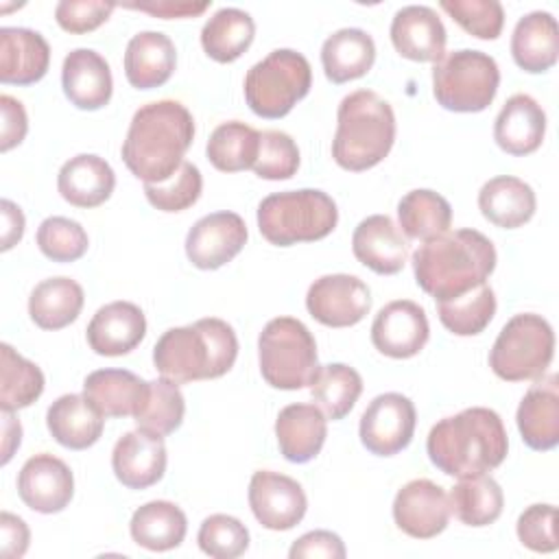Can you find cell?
<instances>
[{
  "label": "cell",
  "mask_w": 559,
  "mask_h": 559,
  "mask_svg": "<svg viewBox=\"0 0 559 559\" xmlns=\"http://www.w3.org/2000/svg\"><path fill=\"white\" fill-rule=\"evenodd\" d=\"M85 295L72 277H48L39 282L28 297V314L41 330H61L76 321Z\"/></svg>",
  "instance_id": "obj_35"
},
{
  "label": "cell",
  "mask_w": 559,
  "mask_h": 559,
  "mask_svg": "<svg viewBox=\"0 0 559 559\" xmlns=\"http://www.w3.org/2000/svg\"><path fill=\"white\" fill-rule=\"evenodd\" d=\"M312 85V70L308 59L290 48H277L262 61L253 63L245 76V100L260 118H282Z\"/></svg>",
  "instance_id": "obj_9"
},
{
  "label": "cell",
  "mask_w": 559,
  "mask_h": 559,
  "mask_svg": "<svg viewBox=\"0 0 559 559\" xmlns=\"http://www.w3.org/2000/svg\"><path fill=\"white\" fill-rule=\"evenodd\" d=\"M362 393L360 373L345 362L321 365L310 382V395L323 415L332 421L349 415Z\"/></svg>",
  "instance_id": "obj_38"
},
{
  "label": "cell",
  "mask_w": 559,
  "mask_h": 559,
  "mask_svg": "<svg viewBox=\"0 0 559 559\" xmlns=\"http://www.w3.org/2000/svg\"><path fill=\"white\" fill-rule=\"evenodd\" d=\"M500 70L493 57L483 50L445 52L432 68V94L437 103L456 114L487 109L498 92Z\"/></svg>",
  "instance_id": "obj_8"
},
{
  "label": "cell",
  "mask_w": 559,
  "mask_h": 559,
  "mask_svg": "<svg viewBox=\"0 0 559 559\" xmlns=\"http://www.w3.org/2000/svg\"><path fill=\"white\" fill-rule=\"evenodd\" d=\"M417 413L413 402L402 393H382L369 402L360 417L358 435L362 445L376 456L402 452L415 432Z\"/></svg>",
  "instance_id": "obj_12"
},
{
  "label": "cell",
  "mask_w": 559,
  "mask_h": 559,
  "mask_svg": "<svg viewBox=\"0 0 559 559\" xmlns=\"http://www.w3.org/2000/svg\"><path fill=\"white\" fill-rule=\"evenodd\" d=\"M437 314L445 330L456 336L480 334L496 314V293L485 282L474 290L448 301H437Z\"/></svg>",
  "instance_id": "obj_43"
},
{
  "label": "cell",
  "mask_w": 559,
  "mask_h": 559,
  "mask_svg": "<svg viewBox=\"0 0 559 559\" xmlns=\"http://www.w3.org/2000/svg\"><path fill=\"white\" fill-rule=\"evenodd\" d=\"M124 9L144 11L153 17L170 20V17H197L210 9V2H173V0H157V2H129L122 4Z\"/></svg>",
  "instance_id": "obj_54"
},
{
  "label": "cell",
  "mask_w": 559,
  "mask_h": 559,
  "mask_svg": "<svg viewBox=\"0 0 559 559\" xmlns=\"http://www.w3.org/2000/svg\"><path fill=\"white\" fill-rule=\"evenodd\" d=\"M116 7L103 0H61L55 7V20L66 33L83 35L105 24Z\"/></svg>",
  "instance_id": "obj_50"
},
{
  "label": "cell",
  "mask_w": 559,
  "mask_h": 559,
  "mask_svg": "<svg viewBox=\"0 0 559 559\" xmlns=\"http://www.w3.org/2000/svg\"><path fill=\"white\" fill-rule=\"evenodd\" d=\"M146 384L127 369H96L85 378L83 395L105 417H129L135 415Z\"/></svg>",
  "instance_id": "obj_33"
},
{
  "label": "cell",
  "mask_w": 559,
  "mask_h": 559,
  "mask_svg": "<svg viewBox=\"0 0 559 559\" xmlns=\"http://www.w3.org/2000/svg\"><path fill=\"white\" fill-rule=\"evenodd\" d=\"M345 544L343 539L332 533V531H310L295 539V544L288 550L290 559H301V557H325V559H343Z\"/></svg>",
  "instance_id": "obj_51"
},
{
  "label": "cell",
  "mask_w": 559,
  "mask_h": 559,
  "mask_svg": "<svg viewBox=\"0 0 559 559\" xmlns=\"http://www.w3.org/2000/svg\"><path fill=\"white\" fill-rule=\"evenodd\" d=\"M22 426L11 411H2V465H7L13 452L20 448Z\"/></svg>",
  "instance_id": "obj_56"
},
{
  "label": "cell",
  "mask_w": 559,
  "mask_h": 559,
  "mask_svg": "<svg viewBox=\"0 0 559 559\" xmlns=\"http://www.w3.org/2000/svg\"><path fill=\"white\" fill-rule=\"evenodd\" d=\"M247 236V225L236 212H214L190 227L186 255L197 269L214 271L242 251Z\"/></svg>",
  "instance_id": "obj_14"
},
{
  "label": "cell",
  "mask_w": 559,
  "mask_h": 559,
  "mask_svg": "<svg viewBox=\"0 0 559 559\" xmlns=\"http://www.w3.org/2000/svg\"><path fill=\"white\" fill-rule=\"evenodd\" d=\"M306 308L321 325L349 328L369 314L371 293L369 286L356 275H321L306 293Z\"/></svg>",
  "instance_id": "obj_11"
},
{
  "label": "cell",
  "mask_w": 559,
  "mask_h": 559,
  "mask_svg": "<svg viewBox=\"0 0 559 559\" xmlns=\"http://www.w3.org/2000/svg\"><path fill=\"white\" fill-rule=\"evenodd\" d=\"M87 345L98 356H124L135 349L146 334V319L131 301H111L96 310L87 323Z\"/></svg>",
  "instance_id": "obj_23"
},
{
  "label": "cell",
  "mask_w": 559,
  "mask_h": 559,
  "mask_svg": "<svg viewBox=\"0 0 559 559\" xmlns=\"http://www.w3.org/2000/svg\"><path fill=\"white\" fill-rule=\"evenodd\" d=\"M50 66V46L41 33L20 26L0 28V81L4 85H33Z\"/></svg>",
  "instance_id": "obj_24"
},
{
  "label": "cell",
  "mask_w": 559,
  "mask_h": 559,
  "mask_svg": "<svg viewBox=\"0 0 559 559\" xmlns=\"http://www.w3.org/2000/svg\"><path fill=\"white\" fill-rule=\"evenodd\" d=\"M546 135V111L528 94H513L502 105L493 122L496 144L513 155L524 157L535 153Z\"/></svg>",
  "instance_id": "obj_25"
},
{
  "label": "cell",
  "mask_w": 559,
  "mask_h": 559,
  "mask_svg": "<svg viewBox=\"0 0 559 559\" xmlns=\"http://www.w3.org/2000/svg\"><path fill=\"white\" fill-rule=\"evenodd\" d=\"M376 61V44L362 28H338L321 46L325 76L341 85L365 76Z\"/></svg>",
  "instance_id": "obj_32"
},
{
  "label": "cell",
  "mask_w": 559,
  "mask_h": 559,
  "mask_svg": "<svg viewBox=\"0 0 559 559\" xmlns=\"http://www.w3.org/2000/svg\"><path fill=\"white\" fill-rule=\"evenodd\" d=\"M17 493L22 502L37 513H59L74 496L72 469L48 452L35 454L17 474Z\"/></svg>",
  "instance_id": "obj_17"
},
{
  "label": "cell",
  "mask_w": 559,
  "mask_h": 559,
  "mask_svg": "<svg viewBox=\"0 0 559 559\" xmlns=\"http://www.w3.org/2000/svg\"><path fill=\"white\" fill-rule=\"evenodd\" d=\"M236 356V332L227 321L216 317L170 328L153 347L155 369L177 384L221 378L234 367Z\"/></svg>",
  "instance_id": "obj_4"
},
{
  "label": "cell",
  "mask_w": 559,
  "mask_h": 559,
  "mask_svg": "<svg viewBox=\"0 0 559 559\" xmlns=\"http://www.w3.org/2000/svg\"><path fill=\"white\" fill-rule=\"evenodd\" d=\"M0 114H2V124H0V151L7 153L13 146L22 144V140L26 138L28 131V118L24 111V105L9 96L2 94L0 96Z\"/></svg>",
  "instance_id": "obj_52"
},
{
  "label": "cell",
  "mask_w": 559,
  "mask_h": 559,
  "mask_svg": "<svg viewBox=\"0 0 559 559\" xmlns=\"http://www.w3.org/2000/svg\"><path fill=\"white\" fill-rule=\"evenodd\" d=\"M44 393L41 369L20 356L9 343L0 345V408L20 411Z\"/></svg>",
  "instance_id": "obj_41"
},
{
  "label": "cell",
  "mask_w": 559,
  "mask_h": 559,
  "mask_svg": "<svg viewBox=\"0 0 559 559\" xmlns=\"http://www.w3.org/2000/svg\"><path fill=\"white\" fill-rule=\"evenodd\" d=\"M400 227L408 238L430 240L445 234L452 225L450 203L435 190L417 188L406 192L397 203Z\"/></svg>",
  "instance_id": "obj_39"
},
{
  "label": "cell",
  "mask_w": 559,
  "mask_h": 559,
  "mask_svg": "<svg viewBox=\"0 0 559 559\" xmlns=\"http://www.w3.org/2000/svg\"><path fill=\"white\" fill-rule=\"evenodd\" d=\"M450 513H454L467 526L493 524L504 507L500 485L485 474L463 476L450 489Z\"/></svg>",
  "instance_id": "obj_37"
},
{
  "label": "cell",
  "mask_w": 559,
  "mask_h": 559,
  "mask_svg": "<svg viewBox=\"0 0 559 559\" xmlns=\"http://www.w3.org/2000/svg\"><path fill=\"white\" fill-rule=\"evenodd\" d=\"M480 214L496 227L515 229L528 223L537 210L533 188L518 177L500 175L483 183L478 192Z\"/></svg>",
  "instance_id": "obj_31"
},
{
  "label": "cell",
  "mask_w": 559,
  "mask_h": 559,
  "mask_svg": "<svg viewBox=\"0 0 559 559\" xmlns=\"http://www.w3.org/2000/svg\"><path fill=\"white\" fill-rule=\"evenodd\" d=\"M299 168V148L295 140L275 129L260 131V148L258 157L251 166V170L260 179L269 181H280V179H290Z\"/></svg>",
  "instance_id": "obj_47"
},
{
  "label": "cell",
  "mask_w": 559,
  "mask_h": 559,
  "mask_svg": "<svg viewBox=\"0 0 559 559\" xmlns=\"http://www.w3.org/2000/svg\"><path fill=\"white\" fill-rule=\"evenodd\" d=\"M511 55L520 70L542 74L559 59V28L548 11H531L518 20L511 35Z\"/></svg>",
  "instance_id": "obj_30"
},
{
  "label": "cell",
  "mask_w": 559,
  "mask_h": 559,
  "mask_svg": "<svg viewBox=\"0 0 559 559\" xmlns=\"http://www.w3.org/2000/svg\"><path fill=\"white\" fill-rule=\"evenodd\" d=\"M255 37L253 17L236 7H223L201 28L205 55L218 63H231L242 57Z\"/></svg>",
  "instance_id": "obj_36"
},
{
  "label": "cell",
  "mask_w": 559,
  "mask_h": 559,
  "mask_svg": "<svg viewBox=\"0 0 559 559\" xmlns=\"http://www.w3.org/2000/svg\"><path fill=\"white\" fill-rule=\"evenodd\" d=\"M426 310L411 299H395L380 308L371 323L373 347L389 358H413L428 343Z\"/></svg>",
  "instance_id": "obj_15"
},
{
  "label": "cell",
  "mask_w": 559,
  "mask_h": 559,
  "mask_svg": "<svg viewBox=\"0 0 559 559\" xmlns=\"http://www.w3.org/2000/svg\"><path fill=\"white\" fill-rule=\"evenodd\" d=\"M197 542L214 559H236L249 548V531L238 518L214 513L201 522Z\"/></svg>",
  "instance_id": "obj_46"
},
{
  "label": "cell",
  "mask_w": 559,
  "mask_h": 559,
  "mask_svg": "<svg viewBox=\"0 0 559 559\" xmlns=\"http://www.w3.org/2000/svg\"><path fill=\"white\" fill-rule=\"evenodd\" d=\"M555 356L552 325L533 312L511 317L489 352L491 371L507 382L542 378Z\"/></svg>",
  "instance_id": "obj_10"
},
{
  "label": "cell",
  "mask_w": 559,
  "mask_h": 559,
  "mask_svg": "<svg viewBox=\"0 0 559 559\" xmlns=\"http://www.w3.org/2000/svg\"><path fill=\"white\" fill-rule=\"evenodd\" d=\"M522 441L537 452L552 450L559 443V378L544 373L524 393L518 413Z\"/></svg>",
  "instance_id": "obj_20"
},
{
  "label": "cell",
  "mask_w": 559,
  "mask_h": 559,
  "mask_svg": "<svg viewBox=\"0 0 559 559\" xmlns=\"http://www.w3.org/2000/svg\"><path fill=\"white\" fill-rule=\"evenodd\" d=\"M194 140V120L179 100H153L142 105L122 142V162L144 183L170 179L183 164Z\"/></svg>",
  "instance_id": "obj_1"
},
{
  "label": "cell",
  "mask_w": 559,
  "mask_h": 559,
  "mask_svg": "<svg viewBox=\"0 0 559 559\" xmlns=\"http://www.w3.org/2000/svg\"><path fill=\"white\" fill-rule=\"evenodd\" d=\"M518 539L533 552H555L559 548L555 504H531L515 524Z\"/></svg>",
  "instance_id": "obj_49"
},
{
  "label": "cell",
  "mask_w": 559,
  "mask_h": 559,
  "mask_svg": "<svg viewBox=\"0 0 559 559\" xmlns=\"http://www.w3.org/2000/svg\"><path fill=\"white\" fill-rule=\"evenodd\" d=\"M249 507L264 528L290 531L304 520L308 498L295 478L260 469L249 480Z\"/></svg>",
  "instance_id": "obj_13"
},
{
  "label": "cell",
  "mask_w": 559,
  "mask_h": 559,
  "mask_svg": "<svg viewBox=\"0 0 559 559\" xmlns=\"http://www.w3.org/2000/svg\"><path fill=\"white\" fill-rule=\"evenodd\" d=\"M0 207H2V251H9L13 245H17L22 240L24 214L9 199H2Z\"/></svg>",
  "instance_id": "obj_55"
},
{
  "label": "cell",
  "mask_w": 559,
  "mask_h": 559,
  "mask_svg": "<svg viewBox=\"0 0 559 559\" xmlns=\"http://www.w3.org/2000/svg\"><path fill=\"white\" fill-rule=\"evenodd\" d=\"M258 360L262 378L282 391L310 386L319 369L314 336L295 317H275L262 328Z\"/></svg>",
  "instance_id": "obj_7"
},
{
  "label": "cell",
  "mask_w": 559,
  "mask_h": 559,
  "mask_svg": "<svg viewBox=\"0 0 559 559\" xmlns=\"http://www.w3.org/2000/svg\"><path fill=\"white\" fill-rule=\"evenodd\" d=\"M352 251L360 264L378 275H395L408 260V242L386 214L367 216L356 225Z\"/></svg>",
  "instance_id": "obj_22"
},
{
  "label": "cell",
  "mask_w": 559,
  "mask_h": 559,
  "mask_svg": "<svg viewBox=\"0 0 559 559\" xmlns=\"http://www.w3.org/2000/svg\"><path fill=\"white\" fill-rule=\"evenodd\" d=\"M129 531L138 546L153 552H164L177 548L183 542L188 520L175 502L151 500L133 511Z\"/></svg>",
  "instance_id": "obj_34"
},
{
  "label": "cell",
  "mask_w": 559,
  "mask_h": 559,
  "mask_svg": "<svg viewBox=\"0 0 559 559\" xmlns=\"http://www.w3.org/2000/svg\"><path fill=\"white\" fill-rule=\"evenodd\" d=\"M186 415V402L179 384L168 378H157L146 384V393L133 415L135 426L155 435L175 432Z\"/></svg>",
  "instance_id": "obj_42"
},
{
  "label": "cell",
  "mask_w": 559,
  "mask_h": 559,
  "mask_svg": "<svg viewBox=\"0 0 559 559\" xmlns=\"http://www.w3.org/2000/svg\"><path fill=\"white\" fill-rule=\"evenodd\" d=\"M439 7L472 37L496 39L502 33L504 9L498 0H441Z\"/></svg>",
  "instance_id": "obj_48"
},
{
  "label": "cell",
  "mask_w": 559,
  "mask_h": 559,
  "mask_svg": "<svg viewBox=\"0 0 559 559\" xmlns=\"http://www.w3.org/2000/svg\"><path fill=\"white\" fill-rule=\"evenodd\" d=\"M391 44L411 61L437 63L445 55L448 33L435 9L424 4L402 7L391 20Z\"/></svg>",
  "instance_id": "obj_19"
},
{
  "label": "cell",
  "mask_w": 559,
  "mask_h": 559,
  "mask_svg": "<svg viewBox=\"0 0 559 559\" xmlns=\"http://www.w3.org/2000/svg\"><path fill=\"white\" fill-rule=\"evenodd\" d=\"M260 148V131L253 127L229 120L221 122L205 146L210 164L221 173H240L253 166Z\"/></svg>",
  "instance_id": "obj_40"
},
{
  "label": "cell",
  "mask_w": 559,
  "mask_h": 559,
  "mask_svg": "<svg viewBox=\"0 0 559 559\" xmlns=\"http://www.w3.org/2000/svg\"><path fill=\"white\" fill-rule=\"evenodd\" d=\"M0 552L4 559H20L26 548H28V542H31V533H28V526L22 518L9 513V511H2L0 515Z\"/></svg>",
  "instance_id": "obj_53"
},
{
  "label": "cell",
  "mask_w": 559,
  "mask_h": 559,
  "mask_svg": "<svg viewBox=\"0 0 559 559\" xmlns=\"http://www.w3.org/2000/svg\"><path fill=\"white\" fill-rule=\"evenodd\" d=\"M336 223L334 199L314 188L275 192L258 205V229L275 247L321 240L334 231Z\"/></svg>",
  "instance_id": "obj_6"
},
{
  "label": "cell",
  "mask_w": 559,
  "mask_h": 559,
  "mask_svg": "<svg viewBox=\"0 0 559 559\" xmlns=\"http://www.w3.org/2000/svg\"><path fill=\"white\" fill-rule=\"evenodd\" d=\"M496 260L493 242L478 229H448L417 247L413 273L426 295L435 301H448L485 284Z\"/></svg>",
  "instance_id": "obj_2"
},
{
  "label": "cell",
  "mask_w": 559,
  "mask_h": 559,
  "mask_svg": "<svg viewBox=\"0 0 559 559\" xmlns=\"http://www.w3.org/2000/svg\"><path fill=\"white\" fill-rule=\"evenodd\" d=\"M509 450L500 415L485 406L465 408L437 421L426 439V452L443 474L463 478L496 469Z\"/></svg>",
  "instance_id": "obj_3"
},
{
  "label": "cell",
  "mask_w": 559,
  "mask_h": 559,
  "mask_svg": "<svg viewBox=\"0 0 559 559\" xmlns=\"http://www.w3.org/2000/svg\"><path fill=\"white\" fill-rule=\"evenodd\" d=\"M37 247L52 262H74L85 255L90 238L81 223L66 216H48L37 227Z\"/></svg>",
  "instance_id": "obj_44"
},
{
  "label": "cell",
  "mask_w": 559,
  "mask_h": 559,
  "mask_svg": "<svg viewBox=\"0 0 559 559\" xmlns=\"http://www.w3.org/2000/svg\"><path fill=\"white\" fill-rule=\"evenodd\" d=\"M201 190H203L201 170L190 162H183L179 170L162 183H144L146 201L162 212L188 210L199 201Z\"/></svg>",
  "instance_id": "obj_45"
},
{
  "label": "cell",
  "mask_w": 559,
  "mask_h": 559,
  "mask_svg": "<svg viewBox=\"0 0 559 559\" xmlns=\"http://www.w3.org/2000/svg\"><path fill=\"white\" fill-rule=\"evenodd\" d=\"M166 461L164 437L142 428L124 432L111 452V469L127 489H146L159 483Z\"/></svg>",
  "instance_id": "obj_18"
},
{
  "label": "cell",
  "mask_w": 559,
  "mask_h": 559,
  "mask_svg": "<svg viewBox=\"0 0 559 559\" xmlns=\"http://www.w3.org/2000/svg\"><path fill=\"white\" fill-rule=\"evenodd\" d=\"M114 188V168L103 157L92 153L70 157L57 175L59 194L74 207H96L111 197Z\"/></svg>",
  "instance_id": "obj_29"
},
{
  "label": "cell",
  "mask_w": 559,
  "mask_h": 559,
  "mask_svg": "<svg viewBox=\"0 0 559 559\" xmlns=\"http://www.w3.org/2000/svg\"><path fill=\"white\" fill-rule=\"evenodd\" d=\"M177 66V50L168 35L142 31L133 35L124 50V76L135 90L164 85Z\"/></svg>",
  "instance_id": "obj_28"
},
{
  "label": "cell",
  "mask_w": 559,
  "mask_h": 559,
  "mask_svg": "<svg viewBox=\"0 0 559 559\" xmlns=\"http://www.w3.org/2000/svg\"><path fill=\"white\" fill-rule=\"evenodd\" d=\"M395 526L415 539H432L445 531L450 502L437 483L428 478L408 480L393 500Z\"/></svg>",
  "instance_id": "obj_16"
},
{
  "label": "cell",
  "mask_w": 559,
  "mask_h": 559,
  "mask_svg": "<svg viewBox=\"0 0 559 559\" xmlns=\"http://www.w3.org/2000/svg\"><path fill=\"white\" fill-rule=\"evenodd\" d=\"M280 452L290 463L312 461L328 437V417L314 404H288L275 419Z\"/></svg>",
  "instance_id": "obj_26"
},
{
  "label": "cell",
  "mask_w": 559,
  "mask_h": 559,
  "mask_svg": "<svg viewBox=\"0 0 559 559\" xmlns=\"http://www.w3.org/2000/svg\"><path fill=\"white\" fill-rule=\"evenodd\" d=\"M395 142L393 107L373 90L347 94L336 111L332 140L334 162L352 173L378 166Z\"/></svg>",
  "instance_id": "obj_5"
},
{
  "label": "cell",
  "mask_w": 559,
  "mask_h": 559,
  "mask_svg": "<svg viewBox=\"0 0 559 559\" xmlns=\"http://www.w3.org/2000/svg\"><path fill=\"white\" fill-rule=\"evenodd\" d=\"M61 87L74 107L96 111L109 103L114 92L109 63L92 48H74L63 59Z\"/></svg>",
  "instance_id": "obj_21"
},
{
  "label": "cell",
  "mask_w": 559,
  "mask_h": 559,
  "mask_svg": "<svg viewBox=\"0 0 559 559\" xmlns=\"http://www.w3.org/2000/svg\"><path fill=\"white\" fill-rule=\"evenodd\" d=\"M46 426L59 445L85 450L100 439L105 415L83 393H66L48 406Z\"/></svg>",
  "instance_id": "obj_27"
}]
</instances>
